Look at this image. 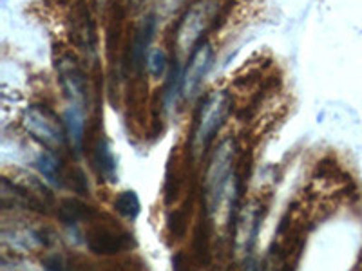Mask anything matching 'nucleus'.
<instances>
[{"label":"nucleus","mask_w":362,"mask_h":271,"mask_svg":"<svg viewBox=\"0 0 362 271\" xmlns=\"http://www.w3.org/2000/svg\"><path fill=\"white\" fill-rule=\"evenodd\" d=\"M221 0H198L181 17L174 33V45L181 54L192 53L202 44L203 35L218 20Z\"/></svg>","instance_id":"obj_1"},{"label":"nucleus","mask_w":362,"mask_h":271,"mask_svg":"<svg viewBox=\"0 0 362 271\" xmlns=\"http://www.w3.org/2000/svg\"><path fill=\"white\" fill-rule=\"evenodd\" d=\"M234 156L235 143L232 140H225L216 148L214 156L210 159L205 179V203L209 214L219 210L226 190L234 183Z\"/></svg>","instance_id":"obj_2"},{"label":"nucleus","mask_w":362,"mask_h":271,"mask_svg":"<svg viewBox=\"0 0 362 271\" xmlns=\"http://www.w3.org/2000/svg\"><path fill=\"white\" fill-rule=\"evenodd\" d=\"M228 107H230V98L223 90H214L203 98L198 114H196V121H194L192 141H190L194 154L203 152L210 141L214 140V136L225 124Z\"/></svg>","instance_id":"obj_3"},{"label":"nucleus","mask_w":362,"mask_h":271,"mask_svg":"<svg viewBox=\"0 0 362 271\" xmlns=\"http://www.w3.org/2000/svg\"><path fill=\"white\" fill-rule=\"evenodd\" d=\"M25 131L33 136L35 140L44 143L45 147L57 148L62 147L66 141V127L60 124V119L51 112L49 109L40 107V105H33L24 112V119H22Z\"/></svg>","instance_id":"obj_4"},{"label":"nucleus","mask_w":362,"mask_h":271,"mask_svg":"<svg viewBox=\"0 0 362 271\" xmlns=\"http://www.w3.org/2000/svg\"><path fill=\"white\" fill-rule=\"evenodd\" d=\"M212 56H214V51L209 44H199L190 53L189 64L183 71V98L192 100L198 95L199 87H202L203 80H205L206 73L212 66Z\"/></svg>","instance_id":"obj_5"},{"label":"nucleus","mask_w":362,"mask_h":271,"mask_svg":"<svg viewBox=\"0 0 362 271\" xmlns=\"http://www.w3.org/2000/svg\"><path fill=\"white\" fill-rule=\"evenodd\" d=\"M58 74L62 82L66 95L69 96L71 105H80L82 107L87 98V82L86 74L80 69V66L74 62L71 56H66L58 64Z\"/></svg>","instance_id":"obj_6"},{"label":"nucleus","mask_w":362,"mask_h":271,"mask_svg":"<svg viewBox=\"0 0 362 271\" xmlns=\"http://www.w3.org/2000/svg\"><path fill=\"white\" fill-rule=\"evenodd\" d=\"M87 246L93 253L116 255L132 246V239L129 234H118L111 230H96L87 237Z\"/></svg>","instance_id":"obj_7"},{"label":"nucleus","mask_w":362,"mask_h":271,"mask_svg":"<svg viewBox=\"0 0 362 271\" xmlns=\"http://www.w3.org/2000/svg\"><path fill=\"white\" fill-rule=\"evenodd\" d=\"M156 25L158 18L154 17V15H148L147 18H144L140 28L136 29L131 45V60L134 69H140V67L147 62L148 45H151L154 33H156Z\"/></svg>","instance_id":"obj_8"},{"label":"nucleus","mask_w":362,"mask_h":271,"mask_svg":"<svg viewBox=\"0 0 362 271\" xmlns=\"http://www.w3.org/2000/svg\"><path fill=\"white\" fill-rule=\"evenodd\" d=\"M64 127H66V134L69 138L71 145L76 148V152H80L83 147V140H86V114H83V107L69 105L66 116H64Z\"/></svg>","instance_id":"obj_9"},{"label":"nucleus","mask_w":362,"mask_h":271,"mask_svg":"<svg viewBox=\"0 0 362 271\" xmlns=\"http://www.w3.org/2000/svg\"><path fill=\"white\" fill-rule=\"evenodd\" d=\"M93 163H95V169L98 170V174L103 177V179L115 181L116 159H115V154H112L111 147H109V143L105 140L98 141V145L95 147Z\"/></svg>","instance_id":"obj_10"},{"label":"nucleus","mask_w":362,"mask_h":271,"mask_svg":"<svg viewBox=\"0 0 362 271\" xmlns=\"http://www.w3.org/2000/svg\"><path fill=\"white\" fill-rule=\"evenodd\" d=\"M90 208L83 203L76 201V199H67L62 203L60 210H58V217L66 226H74L78 224L80 221L89 217Z\"/></svg>","instance_id":"obj_11"},{"label":"nucleus","mask_w":362,"mask_h":271,"mask_svg":"<svg viewBox=\"0 0 362 271\" xmlns=\"http://www.w3.org/2000/svg\"><path fill=\"white\" fill-rule=\"evenodd\" d=\"M37 170L49 185L60 186L62 185V176H60V161L54 157V154L44 152L37 159Z\"/></svg>","instance_id":"obj_12"},{"label":"nucleus","mask_w":362,"mask_h":271,"mask_svg":"<svg viewBox=\"0 0 362 271\" xmlns=\"http://www.w3.org/2000/svg\"><path fill=\"white\" fill-rule=\"evenodd\" d=\"M115 208L116 212H118L119 215H124L125 219H136L138 215H140L141 205L138 195H136V192H132V190H125V192H122L118 198H116Z\"/></svg>","instance_id":"obj_13"},{"label":"nucleus","mask_w":362,"mask_h":271,"mask_svg":"<svg viewBox=\"0 0 362 271\" xmlns=\"http://www.w3.org/2000/svg\"><path fill=\"white\" fill-rule=\"evenodd\" d=\"M145 66H147L148 74H151L154 80H160L163 78L165 73H167V67H169V56H167V53H165L161 47L160 49L148 51Z\"/></svg>","instance_id":"obj_14"},{"label":"nucleus","mask_w":362,"mask_h":271,"mask_svg":"<svg viewBox=\"0 0 362 271\" xmlns=\"http://www.w3.org/2000/svg\"><path fill=\"white\" fill-rule=\"evenodd\" d=\"M42 264H44L45 271H71L66 260H64L62 257H58V255H49V257H45Z\"/></svg>","instance_id":"obj_15"},{"label":"nucleus","mask_w":362,"mask_h":271,"mask_svg":"<svg viewBox=\"0 0 362 271\" xmlns=\"http://www.w3.org/2000/svg\"><path fill=\"white\" fill-rule=\"evenodd\" d=\"M183 2H185V0H160V11L163 13V15H170V13H174L176 9H180L181 6H183Z\"/></svg>","instance_id":"obj_16"}]
</instances>
